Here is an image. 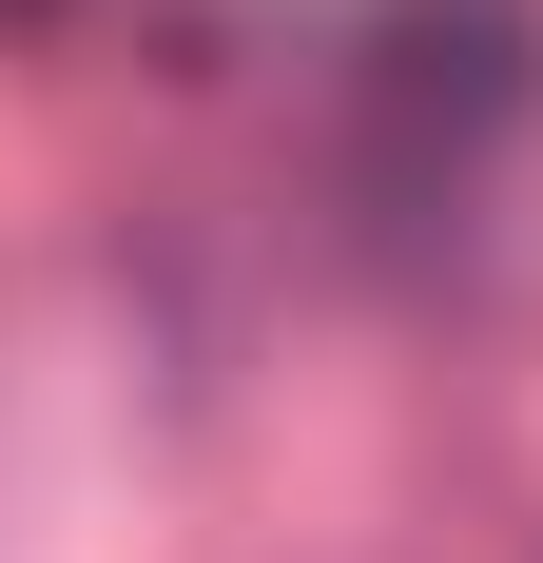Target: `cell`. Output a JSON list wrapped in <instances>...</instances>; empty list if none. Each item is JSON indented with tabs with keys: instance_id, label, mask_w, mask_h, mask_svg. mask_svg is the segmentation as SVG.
Here are the masks:
<instances>
[{
	"instance_id": "1",
	"label": "cell",
	"mask_w": 543,
	"mask_h": 563,
	"mask_svg": "<svg viewBox=\"0 0 543 563\" xmlns=\"http://www.w3.org/2000/svg\"><path fill=\"white\" fill-rule=\"evenodd\" d=\"M505 98H524V0H388V117L486 136Z\"/></svg>"
},
{
	"instance_id": "2",
	"label": "cell",
	"mask_w": 543,
	"mask_h": 563,
	"mask_svg": "<svg viewBox=\"0 0 543 563\" xmlns=\"http://www.w3.org/2000/svg\"><path fill=\"white\" fill-rule=\"evenodd\" d=\"M0 20H40V0H0Z\"/></svg>"
}]
</instances>
